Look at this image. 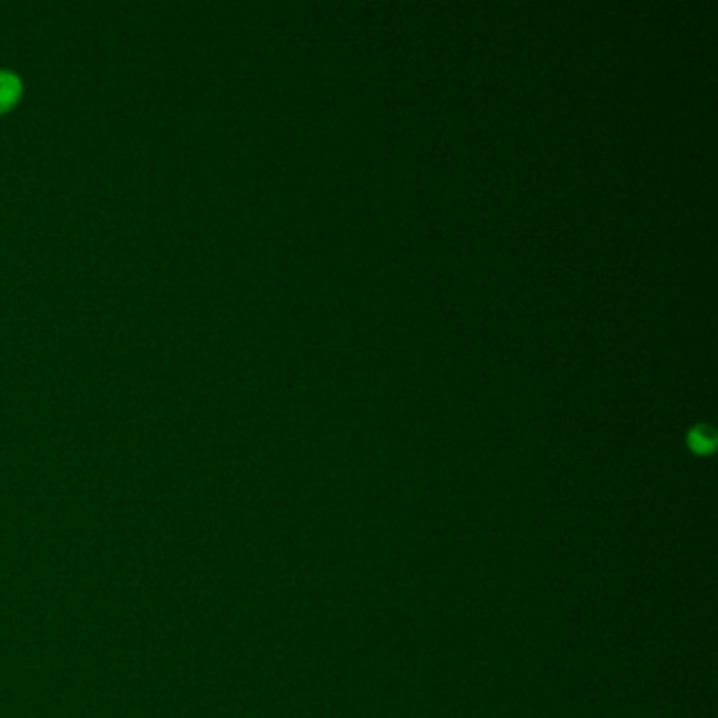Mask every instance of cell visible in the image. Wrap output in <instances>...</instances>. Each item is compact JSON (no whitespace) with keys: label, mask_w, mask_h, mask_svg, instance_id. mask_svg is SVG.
Segmentation results:
<instances>
[{"label":"cell","mask_w":718,"mask_h":718,"mask_svg":"<svg viewBox=\"0 0 718 718\" xmlns=\"http://www.w3.org/2000/svg\"><path fill=\"white\" fill-rule=\"evenodd\" d=\"M21 96H23V78L11 68H0V115L16 108Z\"/></svg>","instance_id":"cell-1"}]
</instances>
